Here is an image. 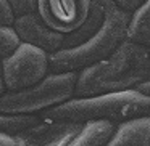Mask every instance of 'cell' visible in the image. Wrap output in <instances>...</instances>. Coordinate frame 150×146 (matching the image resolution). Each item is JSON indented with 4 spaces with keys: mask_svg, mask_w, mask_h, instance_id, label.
Listing matches in <instances>:
<instances>
[{
    "mask_svg": "<svg viewBox=\"0 0 150 146\" xmlns=\"http://www.w3.org/2000/svg\"><path fill=\"white\" fill-rule=\"evenodd\" d=\"M0 146H16V140L11 135L0 133Z\"/></svg>",
    "mask_w": 150,
    "mask_h": 146,
    "instance_id": "17",
    "label": "cell"
},
{
    "mask_svg": "<svg viewBox=\"0 0 150 146\" xmlns=\"http://www.w3.org/2000/svg\"><path fill=\"white\" fill-rule=\"evenodd\" d=\"M113 2L121 8V10L127 11V13H131V15L136 10H139V8L145 3V0H113Z\"/></svg>",
    "mask_w": 150,
    "mask_h": 146,
    "instance_id": "16",
    "label": "cell"
},
{
    "mask_svg": "<svg viewBox=\"0 0 150 146\" xmlns=\"http://www.w3.org/2000/svg\"><path fill=\"white\" fill-rule=\"evenodd\" d=\"M150 80V48L126 39L110 56L79 71L74 96L87 98L137 88Z\"/></svg>",
    "mask_w": 150,
    "mask_h": 146,
    "instance_id": "1",
    "label": "cell"
},
{
    "mask_svg": "<svg viewBox=\"0 0 150 146\" xmlns=\"http://www.w3.org/2000/svg\"><path fill=\"white\" fill-rule=\"evenodd\" d=\"M13 27L16 29L21 42L31 43V45L47 52L49 55L63 50L66 45V39H68L66 34L50 29L39 16V13L16 18Z\"/></svg>",
    "mask_w": 150,
    "mask_h": 146,
    "instance_id": "8",
    "label": "cell"
},
{
    "mask_svg": "<svg viewBox=\"0 0 150 146\" xmlns=\"http://www.w3.org/2000/svg\"><path fill=\"white\" fill-rule=\"evenodd\" d=\"M105 18L102 26L86 40L73 48L50 55V72H79L110 56L127 39L131 13L121 10L113 0H102Z\"/></svg>",
    "mask_w": 150,
    "mask_h": 146,
    "instance_id": "3",
    "label": "cell"
},
{
    "mask_svg": "<svg viewBox=\"0 0 150 146\" xmlns=\"http://www.w3.org/2000/svg\"><path fill=\"white\" fill-rule=\"evenodd\" d=\"M137 90L142 92V93L150 95V80H149V82H145V84H142V85H139V87H137Z\"/></svg>",
    "mask_w": 150,
    "mask_h": 146,
    "instance_id": "19",
    "label": "cell"
},
{
    "mask_svg": "<svg viewBox=\"0 0 150 146\" xmlns=\"http://www.w3.org/2000/svg\"><path fill=\"white\" fill-rule=\"evenodd\" d=\"M16 16L8 0H0V26H15Z\"/></svg>",
    "mask_w": 150,
    "mask_h": 146,
    "instance_id": "15",
    "label": "cell"
},
{
    "mask_svg": "<svg viewBox=\"0 0 150 146\" xmlns=\"http://www.w3.org/2000/svg\"><path fill=\"white\" fill-rule=\"evenodd\" d=\"M115 130H116V127L110 120L86 122L81 132L69 143V146H107Z\"/></svg>",
    "mask_w": 150,
    "mask_h": 146,
    "instance_id": "10",
    "label": "cell"
},
{
    "mask_svg": "<svg viewBox=\"0 0 150 146\" xmlns=\"http://www.w3.org/2000/svg\"><path fill=\"white\" fill-rule=\"evenodd\" d=\"M7 87H5V80H4V69H2V61H0V95H4Z\"/></svg>",
    "mask_w": 150,
    "mask_h": 146,
    "instance_id": "18",
    "label": "cell"
},
{
    "mask_svg": "<svg viewBox=\"0 0 150 146\" xmlns=\"http://www.w3.org/2000/svg\"><path fill=\"white\" fill-rule=\"evenodd\" d=\"M5 87L10 92L37 85L50 72V55L31 43H21L11 56L2 61Z\"/></svg>",
    "mask_w": 150,
    "mask_h": 146,
    "instance_id": "5",
    "label": "cell"
},
{
    "mask_svg": "<svg viewBox=\"0 0 150 146\" xmlns=\"http://www.w3.org/2000/svg\"><path fill=\"white\" fill-rule=\"evenodd\" d=\"M107 146H150V116L120 124Z\"/></svg>",
    "mask_w": 150,
    "mask_h": 146,
    "instance_id": "9",
    "label": "cell"
},
{
    "mask_svg": "<svg viewBox=\"0 0 150 146\" xmlns=\"http://www.w3.org/2000/svg\"><path fill=\"white\" fill-rule=\"evenodd\" d=\"M16 18L37 13V0H8Z\"/></svg>",
    "mask_w": 150,
    "mask_h": 146,
    "instance_id": "14",
    "label": "cell"
},
{
    "mask_svg": "<svg viewBox=\"0 0 150 146\" xmlns=\"http://www.w3.org/2000/svg\"><path fill=\"white\" fill-rule=\"evenodd\" d=\"M79 72H50L37 85L0 95V114L24 116L47 111L74 98Z\"/></svg>",
    "mask_w": 150,
    "mask_h": 146,
    "instance_id": "4",
    "label": "cell"
},
{
    "mask_svg": "<svg viewBox=\"0 0 150 146\" xmlns=\"http://www.w3.org/2000/svg\"><path fill=\"white\" fill-rule=\"evenodd\" d=\"M21 43L23 42L13 26H0V61L13 55Z\"/></svg>",
    "mask_w": 150,
    "mask_h": 146,
    "instance_id": "13",
    "label": "cell"
},
{
    "mask_svg": "<svg viewBox=\"0 0 150 146\" xmlns=\"http://www.w3.org/2000/svg\"><path fill=\"white\" fill-rule=\"evenodd\" d=\"M150 116V95L142 93L137 88L115 93H105L87 98H71L66 103L44 111V119L71 120V122H92L110 120L120 125L137 117Z\"/></svg>",
    "mask_w": 150,
    "mask_h": 146,
    "instance_id": "2",
    "label": "cell"
},
{
    "mask_svg": "<svg viewBox=\"0 0 150 146\" xmlns=\"http://www.w3.org/2000/svg\"><path fill=\"white\" fill-rule=\"evenodd\" d=\"M127 39L150 48V0L131 15Z\"/></svg>",
    "mask_w": 150,
    "mask_h": 146,
    "instance_id": "11",
    "label": "cell"
},
{
    "mask_svg": "<svg viewBox=\"0 0 150 146\" xmlns=\"http://www.w3.org/2000/svg\"><path fill=\"white\" fill-rule=\"evenodd\" d=\"M94 0H37V13L50 29L73 34L84 26Z\"/></svg>",
    "mask_w": 150,
    "mask_h": 146,
    "instance_id": "6",
    "label": "cell"
},
{
    "mask_svg": "<svg viewBox=\"0 0 150 146\" xmlns=\"http://www.w3.org/2000/svg\"><path fill=\"white\" fill-rule=\"evenodd\" d=\"M84 124L44 119L15 136L16 146H69Z\"/></svg>",
    "mask_w": 150,
    "mask_h": 146,
    "instance_id": "7",
    "label": "cell"
},
{
    "mask_svg": "<svg viewBox=\"0 0 150 146\" xmlns=\"http://www.w3.org/2000/svg\"><path fill=\"white\" fill-rule=\"evenodd\" d=\"M39 122L34 116H13V114H0V133L16 136L21 132L28 130L29 127Z\"/></svg>",
    "mask_w": 150,
    "mask_h": 146,
    "instance_id": "12",
    "label": "cell"
}]
</instances>
